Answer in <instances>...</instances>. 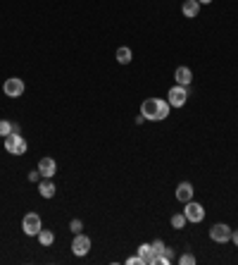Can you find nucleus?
Masks as SVG:
<instances>
[{
    "mask_svg": "<svg viewBox=\"0 0 238 265\" xmlns=\"http://www.w3.org/2000/svg\"><path fill=\"white\" fill-rule=\"evenodd\" d=\"M141 112L150 122H162L169 115V103L162 101V98H145L143 103H141Z\"/></svg>",
    "mask_w": 238,
    "mask_h": 265,
    "instance_id": "f257e3e1",
    "label": "nucleus"
},
{
    "mask_svg": "<svg viewBox=\"0 0 238 265\" xmlns=\"http://www.w3.org/2000/svg\"><path fill=\"white\" fill-rule=\"evenodd\" d=\"M27 148H29V143H27V139H24L22 134H10V136H5V151L10 155H24Z\"/></svg>",
    "mask_w": 238,
    "mask_h": 265,
    "instance_id": "f03ea898",
    "label": "nucleus"
},
{
    "mask_svg": "<svg viewBox=\"0 0 238 265\" xmlns=\"http://www.w3.org/2000/svg\"><path fill=\"white\" fill-rule=\"evenodd\" d=\"M188 101V91L186 86H179V84H174L169 91H167V103L169 108H183Z\"/></svg>",
    "mask_w": 238,
    "mask_h": 265,
    "instance_id": "7ed1b4c3",
    "label": "nucleus"
},
{
    "mask_svg": "<svg viewBox=\"0 0 238 265\" xmlns=\"http://www.w3.org/2000/svg\"><path fill=\"white\" fill-rule=\"evenodd\" d=\"M22 229L27 236H38V232L43 229V222H41V215L38 213H27L22 218Z\"/></svg>",
    "mask_w": 238,
    "mask_h": 265,
    "instance_id": "20e7f679",
    "label": "nucleus"
},
{
    "mask_svg": "<svg viewBox=\"0 0 238 265\" xmlns=\"http://www.w3.org/2000/svg\"><path fill=\"white\" fill-rule=\"evenodd\" d=\"M24 88H27L24 79H19V77H10V79H5V84H3V93H5L8 98H19V96H24Z\"/></svg>",
    "mask_w": 238,
    "mask_h": 265,
    "instance_id": "39448f33",
    "label": "nucleus"
},
{
    "mask_svg": "<svg viewBox=\"0 0 238 265\" xmlns=\"http://www.w3.org/2000/svg\"><path fill=\"white\" fill-rule=\"evenodd\" d=\"M231 232H233V229H231L226 222H217V225L209 227V239L217 242V244H229L231 242Z\"/></svg>",
    "mask_w": 238,
    "mask_h": 265,
    "instance_id": "423d86ee",
    "label": "nucleus"
},
{
    "mask_svg": "<svg viewBox=\"0 0 238 265\" xmlns=\"http://www.w3.org/2000/svg\"><path fill=\"white\" fill-rule=\"evenodd\" d=\"M183 215H186L188 222H202L205 220V208L198 201H188L186 208H183Z\"/></svg>",
    "mask_w": 238,
    "mask_h": 265,
    "instance_id": "0eeeda50",
    "label": "nucleus"
},
{
    "mask_svg": "<svg viewBox=\"0 0 238 265\" xmlns=\"http://www.w3.org/2000/svg\"><path fill=\"white\" fill-rule=\"evenodd\" d=\"M88 251H91V239H88L84 232H81V234H74V242H72L74 256H88Z\"/></svg>",
    "mask_w": 238,
    "mask_h": 265,
    "instance_id": "6e6552de",
    "label": "nucleus"
},
{
    "mask_svg": "<svg viewBox=\"0 0 238 265\" xmlns=\"http://www.w3.org/2000/svg\"><path fill=\"white\" fill-rule=\"evenodd\" d=\"M38 172H41V177H55V172H58V162L52 160V158H41L38 160Z\"/></svg>",
    "mask_w": 238,
    "mask_h": 265,
    "instance_id": "1a4fd4ad",
    "label": "nucleus"
},
{
    "mask_svg": "<svg viewBox=\"0 0 238 265\" xmlns=\"http://www.w3.org/2000/svg\"><path fill=\"white\" fill-rule=\"evenodd\" d=\"M174 81H176L179 86H188V84L193 81V72H191L186 65L176 67V69H174Z\"/></svg>",
    "mask_w": 238,
    "mask_h": 265,
    "instance_id": "9d476101",
    "label": "nucleus"
},
{
    "mask_svg": "<svg viewBox=\"0 0 238 265\" xmlns=\"http://www.w3.org/2000/svg\"><path fill=\"white\" fill-rule=\"evenodd\" d=\"M193 184L191 182H181L179 186H176V201H181V203H188V201H193Z\"/></svg>",
    "mask_w": 238,
    "mask_h": 265,
    "instance_id": "9b49d317",
    "label": "nucleus"
},
{
    "mask_svg": "<svg viewBox=\"0 0 238 265\" xmlns=\"http://www.w3.org/2000/svg\"><path fill=\"white\" fill-rule=\"evenodd\" d=\"M55 184H52V179L50 177H41V182H38V194L43 196V199H52L55 196Z\"/></svg>",
    "mask_w": 238,
    "mask_h": 265,
    "instance_id": "f8f14e48",
    "label": "nucleus"
},
{
    "mask_svg": "<svg viewBox=\"0 0 238 265\" xmlns=\"http://www.w3.org/2000/svg\"><path fill=\"white\" fill-rule=\"evenodd\" d=\"M181 12H183V17H188V19H195V17L200 15V3H198V0H183Z\"/></svg>",
    "mask_w": 238,
    "mask_h": 265,
    "instance_id": "ddd939ff",
    "label": "nucleus"
},
{
    "mask_svg": "<svg viewBox=\"0 0 238 265\" xmlns=\"http://www.w3.org/2000/svg\"><path fill=\"white\" fill-rule=\"evenodd\" d=\"M138 258H141V265H152V246L150 244H141V246H138Z\"/></svg>",
    "mask_w": 238,
    "mask_h": 265,
    "instance_id": "4468645a",
    "label": "nucleus"
},
{
    "mask_svg": "<svg viewBox=\"0 0 238 265\" xmlns=\"http://www.w3.org/2000/svg\"><path fill=\"white\" fill-rule=\"evenodd\" d=\"M131 58H134V53H131L129 45H119V48H117V62H119V65H129Z\"/></svg>",
    "mask_w": 238,
    "mask_h": 265,
    "instance_id": "2eb2a0df",
    "label": "nucleus"
},
{
    "mask_svg": "<svg viewBox=\"0 0 238 265\" xmlns=\"http://www.w3.org/2000/svg\"><path fill=\"white\" fill-rule=\"evenodd\" d=\"M36 239H38V244H41V246H52V242H55V234H52L50 229H41Z\"/></svg>",
    "mask_w": 238,
    "mask_h": 265,
    "instance_id": "dca6fc26",
    "label": "nucleus"
},
{
    "mask_svg": "<svg viewBox=\"0 0 238 265\" xmlns=\"http://www.w3.org/2000/svg\"><path fill=\"white\" fill-rule=\"evenodd\" d=\"M169 222H172L174 229H183L188 220H186V215H183V213H176V215H172V220H169Z\"/></svg>",
    "mask_w": 238,
    "mask_h": 265,
    "instance_id": "f3484780",
    "label": "nucleus"
},
{
    "mask_svg": "<svg viewBox=\"0 0 238 265\" xmlns=\"http://www.w3.org/2000/svg\"><path fill=\"white\" fill-rule=\"evenodd\" d=\"M176 258H174V249H167L165 246V251H162V256H160V265H169V263H174Z\"/></svg>",
    "mask_w": 238,
    "mask_h": 265,
    "instance_id": "a211bd4d",
    "label": "nucleus"
},
{
    "mask_svg": "<svg viewBox=\"0 0 238 265\" xmlns=\"http://www.w3.org/2000/svg\"><path fill=\"white\" fill-rule=\"evenodd\" d=\"M12 134V122H8V119H0V136L5 139V136H10Z\"/></svg>",
    "mask_w": 238,
    "mask_h": 265,
    "instance_id": "6ab92c4d",
    "label": "nucleus"
},
{
    "mask_svg": "<svg viewBox=\"0 0 238 265\" xmlns=\"http://www.w3.org/2000/svg\"><path fill=\"white\" fill-rule=\"evenodd\" d=\"M69 229H72V234H81V229H84V222H81L79 218H74V220L69 222Z\"/></svg>",
    "mask_w": 238,
    "mask_h": 265,
    "instance_id": "aec40b11",
    "label": "nucleus"
},
{
    "mask_svg": "<svg viewBox=\"0 0 238 265\" xmlns=\"http://www.w3.org/2000/svg\"><path fill=\"white\" fill-rule=\"evenodd\" d=\"M179 265H195V256H191V253H183V256L179 258Z\"/></svg>",
    "mask_w": 238,
    "mask_h": 265,
    "instance_id": "412c9836",
    "label": "nucleus"
},
{
    "mask_svg": "<svg viewBox=\"0 0 238 265\" xmlns=\"http://www.w3.org/2000/svg\"><path fill=\"white\" fill-rule=\"evenodd\" d=\"M29 182H41V172L38 170H31L29 172Z\"/></svg>",
    "mask_w": 238,
    "mask_h": 265,
    "instance_id": "4be33fe9",
    "label": "nucleus"
},
{
    "mask_svg": "<svg viewBox=\"0 0 238 265\" xmlns=\"http://www.w3.org/2000/svg\"><path fill=\"white\" fill-rule=\"evenodd\" d=\"M126 263H129V265H141V258H138V256H131V258H126Z\"/></svg>",
    "mask_w": 238,
    "mask_h": 265,
    "instance_id": "5701e85b",
    "label": "nucleus"
},
{
    "mask_svg": "<svg viewBox=\"0 0 238 265\" xmlns=\"http://www.w3.org/2000/svg\"><path fill=\"white\" fill-rule=\"evenodd\" d=\"M12 134H22V127L17 125V122H12Z\"/></svg>",
    "mask_w": 238,
    "mask_h": 265,
    "instance_id": "b1692460",
    "label": "nucleus"
},
{
    "mask_svg": "<svg viewBox=\"0 0 238 265\" xmlns=\"http://www.w3.org/2000/svg\"><path fill=\"white\" fill-rule=\"evenodd\" d=\"M231 242L238 246V229H233V232H231Z\"/></svg>",
    "mask_w": 238,
    "mask_h": 265,
    "instance_id": "393cba45",
    "label": "nucleus"
},
{
    "mask_svg": "<svg viewBox=\"0 0 238 265\" xmlns=\"http://www.w3.org/2000/svg\"><path fill=\"white\" fill-rule=\"evenodd\" d=\"M143 122H148V119L143 117V112H141V115H136V125H143Z\"/></svg>",
    "mask_w": 238,
    "mask_h": 265,
    "instance_id": "a878e982",
    "label": "nucleus"
},
{
    "mask_svg": "<svg viewBox=\"0 0 238 265\" xmlns=\"http://www.w3.org/2000/svg\"><path fill=\"white\" fill-rule=\"evenodd\" d=\"M198 3H200V5H209V3H212V0H198Z\"/></svg>",
    "mask_w": 238,
    "mask_h": 265,
    "instance_id": "bb28decb",
    "label": "nucleus"
}]
</instances>
